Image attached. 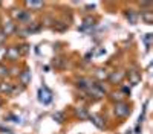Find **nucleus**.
Wrapping results in <instances>:
<instances>
[{
  "mask_svg": "<svg viewBox=\"0 0 153 134\" xmlns=\"http://www.w3.org/2000/svg\"><path fill=\"white\" fill-rule=\"evenodd\" d=\"M91 120L94 122V124H95L98 128H103V127H104V124L101 122V117H98V116H95V114H94V116H91Z\"/></svg>",
  "mask_w": 153,
  "mask_h": 134,
  "instance_id": "obj_6",
  "label": "nucleus"
},
{
  "mask_svg": "<svg viewBox=\"0 0 153 134\" xmlns=\"http://www.w3.org/2000/svg\"><path fill=\"white\" fill-rule=\"evenodd\" d=\"M152 17H153L152 12H149V14H144V15H143V18H144L146 23H150V21H152Z\"/></svg>",
  "mask_w": 153,
  "mask_h": 134,
  "instance_id": "obj_10",
  "label": "nucleus"
},
{
  "mask_svg": "<svg viewBox=\"0 0 153 134\" xmlns=\"http://www.w3.org/2000/svg\"><path fill=\"white\" fill-rule=\"evenodd\" d=\"M78 114L81 116V117H86L87 114H86V111H83V110H78Z\"/></svg>",
  "mask_w": 153,
  "mask_h": 134,
  "instance_id": "obj_15",
  "label": "nucleus"
},
{
  "mask_svg": "<svg viewBox=\"0 0 153 134\" xmlns=\"http://www.w3.org/2000/svg\"><path fill=\"white\" fill-rule=\"evenodd\" d=\"M144 40H146V43H147V44H150V40H152V35H150V34H147Z\"/></svg>",
  "mask_w": 153,
  "mask_h": 134,
  "instance_id": "obj_14",
  "label": "nucleus"
},
{
  "mask_svg": "<svg viewBox=\"0 0 153 134\" xmlns=\"http://www.w3.org/2000/svg\"><path fill=\"white\" fill-rule=\"evenodd\" d=\"M129 107H127L126 104H117V107H115V113H117V116H121V117H124V116H127L129 114Z\"/></svg>",
  "mask_w": 153,
  "mask_h": 134,
  "instance_id": "obj_1",
  "label": "nucleus"
},
{
  "mask_svg": "<svg viewBox=\"0 0 153 134\" xmlns=\"http://www.w3.org/2000/svg\"><path fill=\"white\" fill-rule=\"evenodd\" d=\"M40 101L43 104H49L51 101H52V96H51L49 90H46V89H42L40 90Z\"/></svg>",
  "mask_w": 153,
  "mask_h": 134,
  "instance_id": "obj_2",
  "label": "nucleus"
},
{
  "mask_svg": "<svg viewBox=\"0 0 153 134\" xmlns=\"http://www.w3.org/2000/svg\"><path fill=\"white\" fill-rule=\"evenodd\" d=\"M6 55H8L11 59H16V58L19 56V49H14V47L8 49V51H6Z\"/></svg>",
  "mask_w": 153,
  "mask_h": 134,
  "instance_id": "obj_5",
  "label": "nucleus"
},
{
  "mask_svg": "<svg viewBox=\"0 0 153 134\" xmlns=\"http://www.w3.org/2000/svg\"><path fill=\"white\" fill-rule=\"evenodd\" d=\"M20 79H22V84H25L26 85L28 82H29V79H31V75H29V72L28 70H25V73L20 76Z\"/></svg>",
  "mask_w": 153,
  "mask_h": 134,
  "instance_id": "obj_7",
  "label": "nucleus"
},
{
  "mask_svg": "<svg viewBox=\"0 0 153 134\" xmlns=\"http://www.w3.org/2000/svg\"><path fill=\"white\" fill-rule=\"evenodd\" d=\"M26 5L29 8H42L43 6V2H28Z\"/></svg>",
  "mask_w": 153,
  "mask_h": 134,
  "instance_id": "obj_8",
  "label": "nucleus"
},
{
  "mask_svg": "<svg viewBox=\"0 0 153 134\" xmlns=\"http://www.w3.org/2000/svg\"><path fill=\"white\" fill-rule=\"evenodd\" d=\"M127 17L130 18V21H132V23H136V17H135V15L132 14V12H130V14H127Z\"/></svg>",
  "mask_w": 153,
  "mask_h": 134,
  "instance_id": "obj_13",
  "label": "nucleus"
},
{
  "mask_svg": "<svg viewBox=\"0 0 153 134\" xmlns=\"http://www.w3.org/2000/svg\"><path fill=\"white\" fill-rule=\"evenodd\" d=\"M54 117H57V119H58V120L61 122V119H63V114H60V113H57V114H55Z\"/></svg>",
  "mask_w": 153,
  "mask_h": 134,
  "instance_id": "obj_16",
  "label": "nucleus"
},
{
  "mask_svg": "<svg viewBox=\"0 0 153 134\" xmlns=\"http://www.w3.org/2000/svg\"><path fill=\"white\" fill-rule=\"evenodd\" d=\"M97 76H98V78H101V79H103V78H106V76H107V73H106L104 70H98V73H97Z\"/></svg>",
  "mask_w": 153,
  "mask_h": 134,
  "instance_id": "obj_11",
  "label": "nucleus"
},
{
  "mask_svg": "<svg viewBox=\"0 0 153 134\" xmlns=\"http://www.w3.org/2000/svg\"><path fill=\"white\" fill-rule=\"evenodd\" d=\"M78 85H80L81 89H91V87H92L94 84H92L91 81H89V79L83 78V79H80V81H78Z\"/></svg>",
  "mask_w": 153,
  "mask_h": 134,
  "instance_id": "obj_4",
  "label": "nucleus"
},
{
  "mask_svg": "<svg viewBox=\"0 0 153 134\" xmlns=\"http://www.w3.org/2000/svg\"><path fill=\"white\" fill-rule=\"evenodd\" d=\"M89 90H91V93H94V94H95L97 97H101V96H104V93H106V92H104L103 89L100 87L98 84H94V85H92V87L89 89Z\"/></svg>",
  "mask_w": 153,
  "mask_h": 134,
  "instance_id": "obj_3",
  "label": "nucleus"
},
{
  "mask_svg": "<svg viewBox=\"0 0 153 134\" xmlns=\"http://www.w3.org/2000/svg\"><path fill=\"white\" fill-rule=\"evenodd\" d=\"M0 90H2V92H12V85L11 84H2V85H0Z\"/></svg>",
  "mask_w": 153,
  "mask_h": 134,
  "instance_id": "obj_9",
  "label": "nucleus"
},
{
  "mask_svg": "<svg viewBox=\"0 0 153 134\" xmlns=\"http://www.w3.org/2000/svg\"><path fill=\"white\" fill-rule=\"evenodd\" d=\"M5 75H8V69L0 67V76H5Z\"/></svg>",
  "mask_w": 153,
  "mask_h": 134,
  "instance_id": "obj_12",
  "label": "nucleus"
}]
</instances>
